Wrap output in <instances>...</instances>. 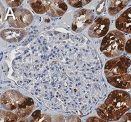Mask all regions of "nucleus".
Returning a JSON list of instances; mask_svg holds the SVG:
<instances>
[{
	"mask_svg": "<svg viewBox=\"0 0 131 122\" xmlns=\"http://www.w3.org/2000/svg\"><path fill=\"white\" fill-rule=\"evenodd\" d=\"M125 45L126 38L123 33L113 30L103 37L100 45V51L107 58H117L122 55Z\"/></svg>",
	"mask_w": 131,
	"mask_h": 122,
	"instance_id": "nucleus-5",
	"label": "nucleus"
},
{
	"mask_svg": "<svg viewBox=\"0 0 131 122\" xmlns=\"http://www.w3.org/2000/svg\"><path fill=\"white\" fill-rule=\"evenodd\" d=\"M110 25V21L108 18L104 16L98 17L89 27L88 31L89 35L92 38L105 37L108 33Z\"/></svg>",
	"mask_w": 131,
	"mask_h": 122,
	"instance_id": "nucleus-8",
	"label": "nucleus"
},
{
	"mask_svg": "<svg viewBox=\"0 0 131 122\" xmlns=\"http://www.w3.org/2000/svg\"><path fill=\"white\" fill-rule=\"evenodd\" d=\"M46 14L53 18L63 16L67 11L68 6L64 1H45Z\"/></svg>",
	"mask_w": 131,
	"mask_h": 122,
	"instance_id": "nucleus-9",
	"label": "nucleus"
},
{
	"mask_svg": "<svg viewBox=\"0 0 131 122\" xmlns=\"http://www.w3.org/2000/svg\"><path fill=\"white\" fill-rule=\"evenodd\" d=\"M118 122H131V113H126L120 120L118 121ZM91 122H114V121H109L105 120L103 119H101L97 117H94L92 119Z\"/></svg>",
	"mask_w": 131,
	"mask_h": 122,
	"instance_id": "nucleus-17",
	"label": "nucleus"
},
{
	"mask_svg": "<svg viewBox=\"0 0 131 122\" xmlns=\"http://www.w3.org/2000/svg\"><path fill=\"white\" fill-rule=\"evenodd\" d=\"M130 1H109L107 5L108 12L111 16H115L125 8Z\"/></svg>",
	"mask_w": 131,
	"mask_h": 122,
	"instance_id": "nucleus-12",
	"label": "nucleus"
},
{
	"mask_svg": "<svg viewBox=\"0 0 131 122\" xmlns=\"http://www.w3.org/2000/svg\"><path fill=\"white\" fill-rule=\"evenodd\" d=\"M95 14L91 10H78L74 14L72 30L77 33H81L93 22Z\"/></svg>",
	"mask_w": 131,
	"mask_h": 122,
	"instance_id": "nucleus-7",
	"label": "nucleus"
},
{
	"mask_svg": "<svg viewBox=\"0 0 131 122\" xmlns=\"http://www.w3.org/2000/svg\"><path fill=\"white\" fill-rule=\"evenodd\" d=\"M1 105L7 111L16 114L18 119H21L31 113L34 108V101L16 90H9L1 96Z\"/></svg>",
	"mask_w": 131,
	"mask_h": 122,
	"instance_id": "nucleus-4",
	"label": "nucleus"
},
{
	"mask_svg": "<svg viewBox=\"0 0 131 122\" xmlns=\"http://www.w3.org/2000/svg\"><path fill=\"white\" fill-rule=\"evenodd\" d=\"M131 109V96L126 91L114 90L97 109L98 116L109 121H118Z\"/></svg>",
	"mask_w": 131,
	"mask_h": 122,
	"instance_id": "nucleus-2",
	"label": "nucleus"
},
{
	"mask_svg": "<svg viewBox=\"0 0 131 122\" xmlns=\"http://www.w3.org/2000/svg\"><path fill=\"white\" fill-rule=\"evenodd\" d=\"M28 3L35 13L39 14L46 13L45 1H28Z\"/></svg>",
	"mask_w": 131,
	"mask_h": 122,
	"instance_id": "nucleus-14",
	"label": "nucleus"
},
{
	"mask_svg": "<svg viewBox=\"0 0 131 122\" xmlns=\"http://www.w3.org/2000/svg\"><path fill=\"white\" fill-rule=\"evenodd\" d=\"M125 50L128 54H131V39L128 40L126 43Z\"/></svg>",
	"mask_w": 131,
	"mask_h": 122,
	"instance_id": "nucleus-21",
	"label": "nucleus"
},
{
	"mask_svg": "<svg viewBox=\"0 0 131 122\" xmlns=\"http://www.w3.org/2000/svg\"><path fill=\"white\" fill-rule=\"evenodd\" d=\"M91 1L90 0H72V1H70L68 0V3L69 5L72 6V7H74V8H82L84 6L86 5V4H88L89 3H90Z\"/></svg>",
	"mask_w": 131,
	"mask_h": 122,
	"instance_id": "nucleus-18",
	"label": "nucleus"
},
{
	"mask_svg": "<svg viewBox=\"0 0 131 122\" xmlns=\"http://www.w3.org/2000/svg\"><path fill=\"white\" fill-rule=\"evenodd\" d=\"M116 27L121 32L131 33V7L125 10L117 18Z\"/></svg>",
	"mask_w": 131,
	"mask_h": 122,
	"instance_id": "nucleus-10",
	"label": "nucleus"
},
{
	"mask_svg": "<svg viewBox=\"0 0 131 122\" xmlns=\"http://www.w3.org/2000/svg\"><path fill=\"white\" fill-rule=\"evenodd\" d=\"M130 65L131 60L125 56L108 60L104 68L107 82L116 88L131 89V73H128Z\"/></svg>",
	"mask_w": 131,
	"mask_h": 122,
	"instance_id": "nucleus-3",
	"label": "nucleus"
},
{
	"mask_svg": "<svg viewBox=\"0 0 131 122\" xmlns=\"http://www.w3.org/2000/svg\"><path fill=\"white\" fill-rule=\"evenodd\" d=\"M33 20V16L26 8H12L9 10L7 21L12 27L17 29L25 28L30 25Z\"/></svg>",
	"mask_w": 131,
	"mask_h": 122,
	"instance_id": "nucleus-6",
	"label": "nucleus"
},
{
	"mask_svg": "<svg viewBox=\"0 0 131 122\" xmlns=\"http://www.w3.org/2000/svg\"><path fill=\"white\" fill-rule=\"evenodd\" d=\"M6 2L10 8H16L20 6L23 1H6Z\"/></svg>",
	"mask_w": 131,
	"mask_h": 122,
	"instance_id": "nucleus-20",
	"label": "nucleus"
},
{
	"mask_svg": "<svg viewBox=\"0 0 131 122\" xmlns=\"http://www.w3.org/2000/svg\"><path fill=\"white\" fill-rule=\"evenodd\" d=\"M19 122H52V119L47 114H41L40 111L34 112L30 117L23 119Z\"/></svg>",
	"mask_w": 131,
	"mask_h": 122,
	"instance_id": "nucleus-13",
	"label": "nucleus"
},
{
	"mask_svg": "<svg viewBox=\"0 0 131 122\" xmlns=\"http://www.w3.org/2000/svg\"><path fill=\"white\" fill-rule=\"evenodd\" d=\"M1 122H17L18 117L17 115L11 111H1Z\"/></svg>",
	"mask_w": 131,
	"mask_h": 122,
	"instance_id": "nucleus-15",
	"label": "nucleus"
},
{
	"mask_svg": "<svg viewBox=\"0 0 131 122\" xmlns=\"http://www.w3.org/2000/svg\"><path fill=\"white\" fill-rule=\"evenodd\" d=\"M105 6H106V2L105 1H102L98 4V6H97L96 8V12L97 14H101L105 11Z\"/></svg>",
	"mask_w": 131,
	"mask_h": 122,
	"instance_id": "nucleus-19",
	"label": "nucleus"
},
{
	"mask_svg": "<svg viewBox=\"0 0 131 122\" xmlns=\"http://www.w3.org/2000/svg\"><path fill=\"white\" fill-rule=\"evenodd\" d=\"M26 35L27 32L23 29H5L1 32L2 39L9 43L20 42Z\"/></svg>",
	"mask_w": 131,
	"mask_h": 122,
	"instance_id": "nucleus-11",
	"label": "nucleus"
},
{
	"mask_svg": "<svg viewBox=\"0 0 131 122\" xmlns=\"http://www.w3.org/2000/svg\"><path fill=\"white\" fill-rule=\"evenodd\" d=\"M53 122H81L79 117L74 115H64L56 117Z\"/></svg>",
	"mask_w": 131,
	"mask_h": 122,
	"instance_id": "nucleus-16",
	"label": "nucleus"
},
{
	"mask_svg": "<svg viewBox=\"0 0 131 122\" xmlns=\"http://www.w3.org/2000/svg\"><path fill=\"white\" fill-rule=\"evenodd\" d=\"M12 66L18 85L51 110L85 116L107 96L101 60L84 35L43 33Z\"/></svg>",
	"mask_w": 131,
	"mask_h": 122,
	"instance_id": "nucleus-1",
	"label": "nucleus"
}]
</instances>
